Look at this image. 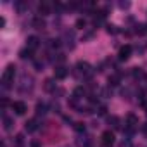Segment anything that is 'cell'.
I'll return each instance as SVG.
<instances>
[{"mask_svg":"<svg viewBox=\"0 0 147 147\" xmlns=\"http://www.w3.org/2000/svg\"><path fill=\"white\" fill-rule=\"evenodd\" d=\"M126 125H128V128H135L137 125H138V118L135 116V114H126Z\"/></svg>","mask_w":147,"mask_h":147,"instance_id":"7","label":"cell"},{"mask_svg":"<svg viewBox=\"0 0 147 147\" xmlns=\"http://www.w3.org/2000/svg\"><path fill=\"white\" fill-rule=\"evenodd\" d=\"M14 145H16V147H24V138H23V135H16Z\"/></svg>","mask_w":147,"mask_h":147,"instance_id":"13","label":"cell"},{"mask_svg":"<svg viewBox=\"0 0 147 147\" xmlns=\"http://www.w3.org/2000/svg\"><path fill=\"white\" fill-rule=\"evenodd\" d=\"M14 75H16V67H14V64H9L4 71V75H2V85L5 88L11 85V82H14Z\"/></svg>","mask_w":147,"mask_h":147,"instance_id":"1","label":"cell"},{"mask_svg":"<svg viewBox=\"0 0 147 147\" xmlns=\"http://www.w3.org/2000/svg\"><path fill=\"white\" fill-rule=\"evenodd\" d=\"M2 147H5V144H2Z\"/></svg>","mask_w":147,"mask_h":147,"instance_id":"29","label":"cell"},{"mask_svg":"<svg viewBox=\"0 0 147 147\" xmlns=\"http://www.w3.org/2000/svg\"><path fill=\"white\" fill-rule=\"evenodd\" d=\"M128 5H130V4H128V2H121V4H119V7H121V9H126V7H128Z\"/></svg>","mask_w":147,"mask_h":147,"instance_id":"25","label":"cell"},{"mask_svg":"<svg viewBox=\"0 0 147 147\" xmlns=\"http://www.w3.org/2000/svg\"><path fill=\"white\" fill-rule=\"evenodd\" d=\"M102 144H104V147H111L114 144V135H113L111 130H106L102 133Z\"/></svg>","mask_w":147,"mask_h":147,"instance_id":"2","label":"cell"},{"mask_svg":"<svg viewBox=\"0 0 147 147\" xmlns=\"http://www.w3.org/2000/svg\"><path fill=\"white\" fill-rule=\"evenodd\" d=\"M45 113H47V106L45 104H38L36 106V114L40 116V114H45Z\"/></svg>","mask_w":147,"mask_h":147,"instance_id":"15","label":"cell"},{"mask_svg":"<svg viewBox=\"0 0 147 147\" xmlns=\"http://www.w3.org/2000/svg\"><path fill=\"white\" fill-rule=\"evenodd\" d=\"M106 111H107V107H106V106H100V109H99V114H106Z\"/></svg>","mask_w":147,"mask_h":147,"instance_id":"24","label":"cell"},{"mask_svg":"<svg viewBox=\"0 0 147 147\" xmlns=\"http://www.w3.org/2000/svg\"><path fill=\"white\" fill-rule=\"evenodd\" d=\"M33 24H35V26H36L38 30H42V28L45 26V23H43V19H40V18H36V19L33 21Z\"/></svg>","mask_w":147,"mask_h":147,"instance_id":"18","label":"cell"},{"mask_svg":"<svg viewBox=\"0 0 147 147\" xmlns=\"http://www.w3.org/2000/svg\"><path fill=\"white\" fill-rule=\"evenodd\" d=\"M66 76H67V69L64 66H57L55 67V78L57 80H64Z\"/></svg>","mask_w":147,"mask_h":147,"instance_id":"6","label":"cell"},{"mask_svg":"<svg viewBox=\"0 0 147 147\" xmlns=\"http://www.w3.org/2000/svg\"><path fill=\"white\" fill-rule=\"evenodd\" d=\"M131 75H133L135 78H140V76H144V71H142L140 67H133V71H131Z\"/></svg>","mask_w":147,"mask_h":147,"instance_id":"17","label":"cell"},{"mask_svg":"<svg viewBox=\"0 0 147 147\" xmlns=\"http://www.w3.org/2000/svg\"><path fill=\"white\" fill-rule=\"evenodd\" d=\"M38 12L42 14V16H47L49 12H50V7H49V4H40V7H38Z\"/></svg>","mask_w":147,"mask_h":147,"instance_id":"11","label":"cell"},{"mask_svg":"<svg viewBox=\"0 0 147 147\" xmlns=\"http://www.w3.org/2000/svg\"><path fill=\"white\" fill-rule=\"evenodd\" d=\"M107 31H109V33H114L116 30H114V26H107Z\"/></svg>","mask_w":147,"mask_h":147,"instance_id":"26","label":"cell"},{"mask_svg":"<svg viewBox=\"0 0 147 147\" xmlns=\"http://www.w3.org/2000/svg\"><path fill=\"white\" fill-rule=\"evenodd\" d=\"M7 104H9V100H7V99H2V106H4V107H5V106H7Z\"/></svg>","mask_w":147,"mask_h":147,"instance_id":"27","label":"cell"},{"mask_svg":"<svg viewBox=\"0 0 147 147\" xmlns=\"http://www.w3.org/2000/svg\"><path fill=\"white\" fill-rule=\"evenodd\" d=\"M12 109L16 111V114H24V113L28 111V107H26V104H24L23 100H16V102H12Z\"/></svg>","mask_w":147,"mask_h":147,"instance_id":"4","label":"cell"},{"mask_svg":"<svg viewBox=\"0 0 147 147\" xmlns=\"http://www.w3.org/2000/svg\"><path fill=\"white\" fill-rule=\"evenodd\" d=\"M76 67L80 69V73H83V75L90 73V64H88V62H83V61H80V62L76 64Z\"/></svg>","mask_w":147,"mask_h":147,"instance_id":"9","label":"cell"},{"mask_svg":"<svg viewBox=\"0 0 147 147\" xmlns=\"http://www.w3.org/2000/svg\"><path fill=\"white\" fill-rule=\"evenodd\" d=\"M109 85H119V75L109 76Z\"/></svg>","mask_w":147,"mask_h":147,"instance_id":"14","label":"cell"},{"mask_svg":"<svg viewBox=\"0 0 147 147\" xmlns=\"http://www.w3.org/2000/svg\"><path fill=\"white\" fill-rule=\"evenodd\" d=\"M75 130L82 133V131H85V125L83 123H75Z\"/></svg>","mask_w":147,"mask_h":147,"instance_id":"20","label":"cell"},{"mask_svg":"<svg viewBox=\"0 0 147 147\" xmlns=\"http://www.w3.org/2000/svg\"><path fill=\"white\" fill-rule=\"evenodd\" d=\"M85 94V90L82 88V87H78L76 90H75V99H80V95H83Z\"/></svg>","mask_w":147,"mask_h":147,"instance_id":"19","label":"cell"},{"mask_svg":"<svg viewBox=\"0 0 147 147\" xmlns=\"http://www.w3.org/2000/svg\"><path fill=\"white\" fill-rule=\"evenodd\" d=\"M11 126H12V119L9 116H4V128L5 130H11Z\"/></svg>","mask_w":147,"mask_h":147,"instance_id":"16","label":"cell"},{"mask_svg":"<svg viewBox=\"0 0 147 147\" xmlns=\"http://www.w3.org/2000/svg\"><path fill=\"white\" fill-rule=\"evenodd\" d=\"M31 147H40V144H38V142H33V144H31Z\"/></svg>","mask_w":147,"mask_h":147,"instance_id":"28","label":"cell"},{"mask_svg":"<svg viewBox=\"0 0 147 147\" xmlns=\"http://www.w3.org/2000/svg\"><path fill=\"white\" fill-rule=\"evenodd\" d=\"M119 147H131V145H130V142H128V140H123V142L119 144Z\"/></svg>","mask_w":147,"mask_h":147,"instance_id":"23","label":"cell"},{"mask_svg":"<svg viewBox=\"0 0 147 147\" xmlns=\"http://www.w3.org/2000/svg\"><path fill=\"white\" fill-rule=\"evenodd\" d=\"M145 80H147V76H145Z\"/></svg>","mask_w":147,"mask_h":147,"instance_id":"30","label":"cell"},{"mask_svg":"<svg viewBox=\"0 0 147 147\" xmlns=\"http://www.w3.org/2000/svg\"><path fill=\"white\" fill-rule=\"evenodd\" d=\"M38 45H40V38H38V36H35V35L28 36V40H26V49L35 50V49H38Z\"/></svg>","mask_w":147,"mask_h":147,"instance_id":"3","label":"cell"},{"mask_svg":"<svg viewBox=\"0 0 147 147\" xmlns=\"http://www.w3.org/2000/svg\"><path fill=\"white\" fill-rule=\"evenodd\" d=\"M131 50H133V49H131V45H123V47L119 49V54H118V55H119V59H121V61H126V59L130 57Z\"/></svg>","mask_w":147,"mask_h":147,"instance_id":"5","label":"cell"},{"mask_svg":"<svg viewBox=\"0 0 147 147\" xmlns=\"http://www.w3.org/2000/svg\"><path fill=\"white\" fill-rule=\"evenodd\" d=\"M36 128H38L36 119H28V121H26V125H24V130H26V131H30V133H31V131H35Z\"/></svg>","mask_w":147,"mask_h":147,"instance_id":"8","label":"cell"},{"mask_svg":"<svg viewBox=\"0 0 147 147\" xmlns=\"http://www.w3.org/2000/svg\"><path fill=\"white\" fill-rule=\"evenodd\" d=\"M45 88H47V90H52V88H54V82H52V80H47V82H45Z\"/></svg>","mask_w":147,"mask_h":147,"instance_id":"22","label":"cell"},{"mask_svg":"<svg viewBox=\"0 0 147 147\" xmlns=\"http://www.w3.org/2000/svg\"><path fill=\"white\" fill-rule=\"evenodd\" d=\"M107 123H109L113 128H119V118H118V116H109V118H107Z\"/></svg>","mask_w":147,"mask_h":147,"instance_id":"10","label":"cell"},{"mask_svg":"<svg viewBox=\"0 0 147 147\" xmlns=\"http://www.w3.org/2000/svg\"><path fill=\"white\" fill-rule=\"evenodd\" d=\"M76 28H78V30L85 28V19H78V21H76Z\"/></svg>","mask_w":147,"mask_h":147,"instance_id":"21","label":"cell"},{"mask_svg":"<svg viewBox=\"0 0 147 147\" xmlns=\"http://www.w3.org/2000/svg\"><path fill=\"white\" fill-rule=\"evenodd\" d=\"M21 59H31L33 57V50H30V49H24V50H21Z\"/></svg>","mask_w":147,"mask_h":147,"instance_id":"12","label":"cell"}]
</instances>
